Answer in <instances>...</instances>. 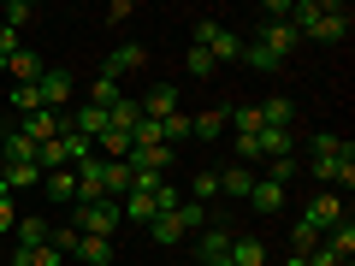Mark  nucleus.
I'll list each match as a JSON object with an SVG mask.
<instances>
[{
	"label": "nucleus",
	"instance_id": "nucleus-1",
	"mask_svg": "<svg viewBox=\"0 0 355 266\" xmlns=\"http://www.w3.org/2000/svg\"><path fill=\"white\" fill-rule=\"evenodd\" d=\"M291 18H296V36H320V42H343L349 36V6H326V0H291Z\"/></svg>",
	"mask_w": 355,
	"mask_h": 266
},
{
	"label": "nucleus",
	"instance_id": "nucleus-2",
	"mask_svg": "<svg viewBox=\"0 0 355 266\" xmlns=\"http://www.w3.org/2000/svg\"><path fill=\"white\" fill-rule=\"evenodd\" d=\"M190 48L214 53V65H237L243 60V36L231 24H219V18H196V42H190Z\"/></svg>",
	"mask_w": 355,
	"mask_h": 266
},
{
	"label": "nucleus",
	"instance_id": "nucleus-3",
	"mask_svg": "<svg viewBox=\"0 0 355 266\" xmlns=\"http://www.w3.org/2000/svg\"><path fill=\"white\" fill-rule=\"evenodd\" d=\"M119 225H125L119 202H83V207H77V219H71L77 237H107V242H113V231H119Z\"/></svg>",
	"mask_w": 355,
	"mask_h": 266
},
{
	"label": "nucleus",
	"instance_id": "nucleus-4",
	"mask_svg": "<svg viewBox=\"0 0 355 266\" xmlns=\"http://www.w3.org/2000/svg\"><path fill=\"white\" fill-rule=\"evenodd\" d=\"M254 48H266L279 65H291V53H296V30H291V24H272V18H266L261 36H254Z\"/></svg>",
	"mask_w": 355,
	"mask_h": 266
},
{
	"label": "nucleus",
	"instance_id": "nucleus-5",
	"mask_svg": "<svg viewBox=\"0 0 355 266\" xmlns=\"http://www.w3.org/2000/svg\"><path fill=\"white\" fill-rule=\"evenodd\" d=\"M302 219H314L320 231H331V225H343V219H349V207H343V195L338 190H320L314 202H308V213Z\"/></svg>",
	"mask_w": 355,
	"mask_h": 266
},
{
	"label": "nucleus",
	"instance_id": "nucleus-6",
	"mask_svg": "<svg viewBox=\"0 0 355 266\" xmlns=\"http://www.w3.org/2000/svg\"><path fill=\"white\" fill-rule=\"evenodd\" d=\"M36 89H42V107H48V113H65V101H71V71H60V65H48Z\"/></svg>",
	"mask_w": 355,
	"mask_h": 266
},
{
	"label": "nucleus",
	"instance_id": "nucleus-7",
	"mask_svg": "<svg viewBox=\"0 0 355 266\" xmlns=\"http://www.w3.org/2000/svg\"><path fill=\"white\" fill-rule=\"evenodd\" d=\"M308 154H314V166H338V160H355V142H349V136H331V130H320V136L308 142Z\"/></svg>",
	"mask_w": 355,
	"mask_h": 266
},
{
	"label": "nucleus",
	"instance_id": "nucleus-8",
	"mask_svg": "<svg viewBox=\"0 0 355 266\" xmlns=\"http://www.w3.org/2000/svg\"><path fill=\"white\" fill-rule=\"evenodd\" d=\"M142 60H148V48H142V42H125V48H113V53H107L101 77H107V83H119V77H125V71H137Z\"/></svg>",
	"mask_w": 355,
	"mask_h": 266
},
{
	"label": "nucleus",
	"instance_id": "nucleus-9",
	"mask_svg": "<svg viewBox=\"0 0 355 266\" xmlns=\"http://www.w3.org/2000/svg\"><path fill=\"white\" fill-rule=\"evenodd\" d=\"M71 177H77V207H83V202H107L101 160H83V166H71Z\"/></svg>",
	"mask_w": 355,
	"mask_h": 266
},
{
	"label": "nucleus",
	"instance_id": "nucleus-10",
	"mask_svg": "<svg viewBox=\"0 0 355 266\" xmlns=\"http://www.w3.org/2000/svg\"><path fill=\"white\" fill-rule=\"evenodd\" d=\"M137 107H142V118H172L178 113V83H154Z\"/></svg>",
	"mask_w": 355,
	"mask_h": 266
},
{
	"label": "nucleus",
	"instance_id": "nucleus-11",
	"mask_svg": "<svg viewBox=\"0 0 355 266\" xmlns=\"http://www.w3.org/2000/svg\"><path fill=\"white\" fill-rule=\"evenodd\" d=\"M18 130H24V136H30V142H36V148H42V142H48V136H60V130H65V113H48V107H42V113L18 118Z\"/></svg>",
	"mask_w": 355,
	"mask_h": 266
},
{
	"label": "nucleus",
	"instance_id": "nucleus-12",
	"mask_svg": "<svg viewBox=\"0 0 355 266\" xmlns=\"http://www.w3.org/2000/svg\"><path fill=\"white\" fill-rule=\"evenodd\" d=\"M48 219H42V213H30V219H18V225H12V249L18 254H30V249H42V242H48Z\"/></svg>",
	"mask_w": 355,
	"mask_h": 266
},
{
	"label": "nucleus",
	"instance_id": "nucleus-13",
	"mask_svg": "<svg viewBox=\"0 0 355 266\" xmlns=\"http://www.w3.org/2000/svg\"><path fill=\"white\" fill-rule=\"evenodd\" d=\"M148 237L160 242V249H178L190 231H184V219H178V207H172V213H154V219H148Z\"/></svg>",
	"mask_w": 355,
	"mask_h": 266
},
{
	"label": "nucleus",
	"instance_id": "nucleus-14",
	"mask_svg": "<svg viewBox=\"0 0 355 266\" xmlns=\"http://www.w3.org/2000/svg\"><path fill=\"white\" fill-rule=\"evenodd\" d=\"M42 195H48L53 207H71L77 202V177L71 172H42Z\"/></svg>",
	"mask_w": 355,
	"mask_h": 266
},
{
	"label": "nucleus",
	"instance_id": "nucleus-15",
	"mask_svg": "<svg viewBox=\"0 0 355 266\" xmlns=\"http://www.w3.org/2000/svg\"><path fill=\"white\" fill-rule=\"evenodd\" d=\"M249 207H254V213H279V207H284V184H272V177H254Z\"/></svg>",
	"mask_w": 355,
	"mask_h": 266
},
{
	"label": "nucleus",
	"instance_id": "nucleus-16",
	"mask_svg": "<svg viewBox=\"0 0 355 266\" xmlns=\"http://www.w3.org/2000/svg\"><path fill=\"white\" fill-rule=\"evenodd\" d=\"M249 190H254V172H249V166H225V172H219V195L249 202Z\"/></svg>",
	"mask_w": 355,
	"mask_h": 266
},
{
	"label": "nucleus",
	"instance_id": "nucleus-17",
	"mask_svg": "<svg viewBox=\"0 0 355 266\" xmlns=\"http://www.w3.org/2000/svg\"><path fill=\"white\" fill-rule=\"evenodd\" d=\"M101 184H107V202L130 195V160H101Z\"/></svg>",
	"mask_w": 355,
	"mask_h": 266
},
{
	"label": "nucleus",
	"instance_id": "nucleus-18",
	"mask_svg": "<svg viewBox=\"0 0 355 266\" xmlns=\"http://www.w3.org/2000/svg\"><path fill=\"white\" fill-rule=\"evenodd\" d=\"M254 148H261V160H284V154H296V136L291 130H261Z\"/></svg>",
	"mask_w": 355,
	"mask_h": 266
},
{
	"label": "nucleus",
	"instance_id": "nucleus-19",
	"mask_svg": "<svg viewBox=\"0 0 355 266\" xmlns=\"http://www.w3.org/2000/svg\"><path fill=\"white\" fill-rule=\"evenodd\" d=\"M225 254H231V266H261V260H266V242H261V237H231Z\"/></svg>",
	"mask_w": 355,
	"mask_h": 266
},
{
	"label": "nucleus",
	"instance_id": "nucleus-20",
	"mask_svg": "<svg viewBox=\"0 0 355 266\" xmlns=\"http://www.w3.org/2000/svg\"><path fill=\"white\" fill-rule=\"evenodd\" d=\"M6 71H12V77H18V83H42V71H48V65H42V60H36V53H30V48H18V53H12V60H6Z\"/></svg>",
	"mask_w": 355,
	"mask_h": 266
},
{
	"label": "nucleus",
	"instance_id": "nucleus-21",
	"mask_svg": "<svg viewBox=\"0 0 355 266\" xmlns=\"http://www.w3.org/2000/svg\"><path fill=\"white\" fill-rule=\"evenodd\" d=\"M320 242H326V231H320L314 219H296V225H291V249H296V254H314Z\"/></svg>",
	"mask_w": 355,
	"mask_h": 266
},
{
	"label": "nucleus",
	"instance_id": "nucleus-22",
	"mask_svg": "<svg viewBox=\"0 0 355 266\" xmlns=\"http://www.w3.org/2000/svg\"><path fill=\"white\" fill-rule=\"evenodd\" d=\"M225 125L237 136H261V107H225Z\"/></svg>",
	"mask_w": 355,
	"mask_h": 266
},
{
	"label": "nucleus",
	"instance_id": "nucleus-23",
	"mask_svg": "<svg viewBox=\"0 0 355 266\" xmlns=\"http://www.w3.org/2000/svg\"><path fill=\"white\" fill-rule=\"evenodd\" d=\"M119 213H125L130 225H148V219H154V195H137V190L119 195Z\"/></svg>",
	"mask_w": 355,
	"mask_h": 266
},
{
	"label": "nucleus",
	"instance_id": "nucleus-24",
	"mask_svg": "<svg viewBox=\"0 0 355 266\" xmlns=\"http://www.w3.org/2000/svg\"><path fill=\"white\" fill-rule=\"evenodd\" d=\"M77 260H83V266H107V260H113V242H107V237H77Z\"/></svg>",
	"mask_w": 355,
	"mask_h": 266
},
{
	"label": "nucleus",
	"instance_id": "nucleus-25",
	"mask_svg": "<svg viewBox=\"0 0 355 266\" xmlns=\"http://www.w3.org/2000/svg\"><path fill=\"white\" fill-rule=\"evenodd\" d=\"M225 249H231V231H225V225H207L202 242H196V254H202V260H219Z\"/></svg>",
	"mask_w": 355,
	"mask_h": 266
},
{
	"label": "nucleus",
	"instance_id": "nucleus-26",
	"mask_svg": "<svg viewBox=\"0 0 355 266\" xmlns=\"http://www.w3.org/2000/svg\"><path fill=\"white\" fill-rule=\"evenodd\" d=\"M326 249L338 254L343 266H349V254H355V225H349V219H343V225H331V231H326Z\"/></svg>",
	"mask_w": 355,
	"mask_h": 266
},
{
	"label": "nucleus",
	"instance_id": "nucleus-27",
	"mask_svg": "<svg viewBox=\"0 0 355 266\" xmlns=\"http://www.w3.org/2000/svg\"><path fill=\"white\" fill-rule=\"evenodd\" d=\"M219 130H225V107H214V113H202V118H190V136H202V142H214Z\"/></svg>",
	"mask_w": 355,
	"mask_h": 266
},
{
	"label": "nucleus",
	"instance_id": "nucleus-28",
	"mask_svg": "<svg viewBox=\"0 0 355 266\" xmlns=\"http://www.w3.org/2000/svg\"><path fill=\"white\" fill-rule=\"evenodd\" d=\"M0 177H6V190H30L42 184V166H0Z\"/></svg>",
	"mask_w": 355,
	"mask_h": 266
},
{
	"label": "nucleus",
	"instance_id": "nucleus-29",
	"mask_svg": "<svg viewBox=\"0 0 355 266\" xmlns=\"http://www.w3.org/2000/svg\"><path fill=\"white\" fill-rule=\"evenodd\" d=\"M184 71H190L196 83H207V77H214L219 65H214V53H202V48H190V53H184Z\"/></svg>",
	"mask_w": 355,
	"mask_h": 266
},
{
	"label": "nucleus",
	"instance_id": "nucleus-30",
	"mask_svg": "<svg viewBox=\"0 0 355 266\" xmlns=\"http://www.w3.org/2000/svg\"><path fill=\"white\" fill-rule=\"evenodd\" d=\"M95 148H101L107 160H130V130H107V136L95 142Z\"/></svg>",
	"mask_w": 355,
	"mask_h": 266
},
{
	"label": "nucleus",
	"instance_id": "nucleus-31",
	"mask_svg": "<svg viewBox=\"0 0 355 266\" xmlns=\"http://www.w3.org/2000/svg\"><path fill=\"white\" fill-rule=\"evenodd\" d=\"M12 113H24V118L42 113V89H36V83H18V89H12Z\"/></svg>",
	"mask_w": 355,
	"mask_h": 266
},
{
	"label": "nucleus",
	"instance_id": "nucleus-32",
	"mask_svg": "<svg viewBox=\"0 0 355 266\" xmlns=\"http://www.w3.org/2000/svg\"><path fill=\"white\" fill-rule=\"evenodd\" d=\"M190 195H196L202 207H207V202H219V172H196V177H190Z\"/></svg>",
	"mask_w": 355,
	"mask_h": 266
},
{
	"label": "nucleus",
	"instance_id": "nucleus-33",
	"mask_svg": "<svg viewBox=\"0 0 355 266\" xmlns=\"http://www.w3.org/2000/svg\"><path fill=\"white\" fill-rule=\"evenodd\" d=\"M137 118H142V107H137V101L125 95V101H119L113 113H107V125H113V130H137Z\"/></svg>",
	"mask_w": 355,
	"mask_h": 266
},
{
	"label": "nucleus",
	"instance_id": "nucleus-34",
	"mask_svg": "<svg viewBox=\"0 0 355 266\" xmlns=\"http://www.w3.org/2000/svg\"><path fill=\"white\" fill-rule=\"evenodd\" d=\"M160 130H166V148L190 142V113H172V118H160Z\"/></svg>",
	"mask_w": 355,
	"mask_h": 266
},
{
	"label": "nucleus",
	"instance_id": "nucleus-35",
	"mask_svg": "<svg viewBox=\"0 0 355 266\" xmlns=\"http://www.w3.org/2000/svg\"><path fill=\"white\" fill-rule=\"evenodd\" d=\"M243 60H249V71H284V65L272 60L266 48H254V42H243Z\"/></svg>",
	"mask_w": 355,
	"mask_h": 266
},
{
	"label": "nucleus",
	"instance_id": "nucleus-36",
	"mask_svg": "<svg viewBox=\"0 0 355 266\" xmlns=\"http://www.w3.org/2000/svg\"><path fill=\"white\" fill-rule=\"evenodd\" d=\"M6 24H12V30L36 24V6H30V0H6Z\"/></svg>",
	"mask_w": 355,
	"mask_h": 266
},
{
	"label": "nucleus",
	"instance_id": "nucleus-37",
	"mask_svg": "<svg viewBox=\"0 0 355 266\" xmlns=\"http://www.w3.org/2000/svg\"><path fill=\"white\" fill-rule=\"evenodd\" d=\"M266 177H272V184H284V190H291V177H296V154H284V160H266Z\"/></svg>",
	"mask_w": 355,
	"mask_h": 266
},
{
	"label": "nucleus",
	"instance_id": "nucleus-38",
	"mask_svg": "<svg viewBox=\"0 0 355 266\" xmlns=\"http://www.w3.org/2000/svg\"><path fill=\"white\" fill-rule=\"evenodd\" d=\"M24 260H30V266H65V254L53 249V242H42V249H30Z\"/></svg>",
	"mask_w": 355,
	"mask_h": 266
},
{
	"label": "nucleus",
	"instance_id": "nucleus-39",
	"mask_svg": "<svg viewBox=\"0 0 355 266\" xmlns=\"http://www.w3.org/2000/svg\"><path fill=\"white\" fill-rule=\"evenodd\" d=\"M178 219H184V231H207V207L196 202V207H178Z\"/></svg>",
	"mask_w": 355,
	"mask_h": 266
},
{
	"label": "nucleus",
	"instance_id": "nucleus-40",
	"mask_svg": "<svg viewBox=\"0 0 355 266\" xmlns=\"http://www.w3.org/2000/svg\"><path fill=\"white\" fill-rule=\"evenodd\" d=\"M18 53V30L12 24H0V71H6V60Z\"/></svg>",
	"mask_w": 355,
	"mask_h": 266
},
{
	"label": "nucleus",
	"instance_id": "nucleus-41",
	"mask_svg": "<svg viewBox=\"0 0 355 266\" xmlns=\"http://www.w3.org/2000/svg\"><path fill=\"white\" fill-rule=\"evenodd\" d=\"M12 225H18V213H12V195L0 202V237H12Z\"/></svg>",
	"mask_w": 355,
	"mask_h": 266
},
{
	"label": "nucleus",
	"instance_id": "nucleus-42",
	"mask_svg": "<svg viewBox=\"0 0 355 266\" xmlns=\"http://www.w3.org/2000/svg\"><path fill=\"white\" fill-rule=\"evenodd\" d=\"M130 12H137V6H130V0H113V6H107V24H125Z\"/></svg>",
	"mask_w": 355,
	"mask_h": 266
},
{
	"label": "nucleus",
	"instance_id": "nucleus-43",
	"mask_svg": "<svg viewBox=\"0 0 355 266\" xmlns=\"http://www.w3.org/2000/svg\"><path fill=\"white\" fill-rule=\"evenodd\" d=\"M284 266H308V254H291V260H284Z\"/></svg>",
	"mask_w": 355,
	"mask_h": 266
},
{
	"label": "nucleus",
	"instance_id": "nucleus-44",
	"mask_svg": "<svg viewBox=\"0 0 355 266\" xmlns=\"http://www.w3.org/2000/svg\"><path fill=\"white\" fill-rule=\"evenodd\" d=\"M202 266H231V254H219V260H202Z\"/></svg>",
	"mask_w": 355,
	"mask_h": 266
},
{
	"label": "nucleus",
	"instance_id": "nucleus-45",
	"mask_svg": "<svg viewBox=\"0 0 355 266\" xmlns=\"http://www.w3.org/2000/svg\"><path fill=\"white\" fill-rule=\"evenodd\" d=\"M6 266H30V260H24V254H18V249H12V260H6Z\"/></svg>",
	"mask_w": 355,
	"mask_h": 266
},
{
	"label": "nucleus",
	"instance_id": "nucleus-46",
	"mask_svg": "<svg viewBox=\"0 0 355 266\" xmlns=\"http://www.w3.org/2000/svg\"><path fill=\"white\" fill-rule=\"evenodd\" d=\"M6 195H12V190H6V177H0V202H6Z\"/></svg>",
	"mask_w": 355,
	"mask_h": 266
},
{
	"label": "nucleus",
	"instance_id": "nucleus-47",
	"mask_svg": "<svg viewBox=\"0 0 355 266\" xmlns=\"http://www.w3.org/2000/svg\"><path fill=\"white\" fill-rule=\"evenodd\" d=\"M0 166H6V160H0Z\"/></svg>",
	"mask_w": 355,
	"mask_h": 266
}]
</instances>
